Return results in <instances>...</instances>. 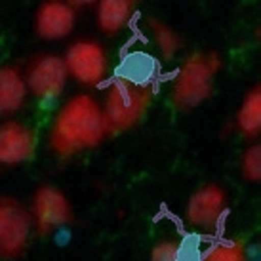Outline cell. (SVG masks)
<instances>
[{"label": "cell", "mask_w": 261, "mask_h": 261, "mask_svg": "<svg viewBox=\"0 0 261 261\" xmlns=\"http://www.w3.org/2000/svg\"><path fill=\"white\" fill-rule=\"evenodd\" d=\"M143 31H145L147 38L156 48L160 58L164 61H175L179 58V54L185 48V38L181 37L179 31H175L170 23L162 21L160 17L149 15L143 19Z\"/></svg>", "instance_id": "5bb4252c"}, {"label": "cell", "mask_w": 261, "mask_h": 261, "mask_svg": "<svg viewBox=\"0 0 261 261\" xmlns=\"http://www.w3.org/2000/svg\"><path fill=\"white\" fill-rule=\"evenodd\" d=\"M232 130L239 134L246 143H254L261 136V84L255 82L254 86L248 90L240 107L237 109L234 120H232Z\"/></svg>", "instance_id": "4fadbf2b"}, {"label": "cell", "mask_w": 261, "mask_h": 261, "mask_svg": "<svg viewBox=\"0 0 261 261\" xmlns=\"http://www.w3.org/2000/svg\"><path fill=\"white\" fill-rule=\"evenodd\" d=\"M23 76L29 95L40 103L58 101L69 82L65 59L54 51H38L29 58Z\"/></svg>", "instance_id": "ba28073f"}, {"label": "cell", "mask_w": 261, "mask_h": 261, "mask_svg": "<svg viewBox=\"0 0 261 261\" xmlns=\"http://www.w3.org/2000/svg\"><path fill=\"white\" fill-rule=\"evenodd\" d=\"M138 12V2L134 0H101L95 2V27L103 37L115 38L128 29Z\"/></svg>", "instance_id": "8fae6325"}, {"label": "cell", "mask_w": 261, "mask_h": 261, "mask_svg": "<svg viewBox=\"0 0 261 261\" xmlns=\"http://www.w3.org/2000/svg\"><path fill=\"white\" fill-rule=\"evenodd\" d=\"M29 99L21 67L8 63L0 65V118H10L23 111Z\"/></svg>", "instance_id": "7c38bea8"}, {"label": "cell", "mask_w": 261, "mask_h": 261, "mask_svg": "<svg viewBox=\"0 0 261 261\" xmlns=\"http://www.w3.org/2000/svg\"><path fill=\"white\" fill-rule=\"evenodd\" d=\"M29 212L38 239H50L56 229L73 225L76 219L71 198L54 183H40L35 189Z\"/></svg>", "instance_id": "52a82bcc"}, {"label": "cell", "mask_w": 261, "mask_h": 261, "mask_svg": "<svg viewBox=\"0 0 261 261\" xmlns=\"http://www.w3.org/2000/svg\"><path fill=\"white\" fill-rule=\"evenodd\" d=\"M200 261H248L246 244L234 239L218 240L200 255Z\"/></svg>", "instance_id": "9a60e30c"}, {"label": "cell", "mask_w": 261, "mask_h": 261, "mask_svg": "<svg viewBox=\"0 0 261 261\" xmlns=\"http://www.w3.org/2000/svg\"><path fill=\"white\" fill-rule=\"evenodd\" d=\"M73 229H71V225H65V227H59L54 231L50 239L54 240V244L58 248H67L71 246V242H73Z\"/></svg>", "instance_id": "ac0fdd59"}, {"label": "cell", "mask_w": 261, "mask_h": 261, "mask_svg": "<svg viewBox=\"0 0 261 261\" xmlns=\"http://www.w3.org/2000/svg\"><path fill=\"white\" fill-rule=\"evenodd\" d=\"M79 14L71 2L46 0L40 2L33 15V31L44 42H59L73 35Z\"/></svg>", "instance_id": "9c48e42d"}, {"label": "cell", "mask_w": 261, "mask_h": 261, "mask_svg": "<svg viewBox=\"0 0 261 261\" xmlns=\"http://www.w3.org/2000/svg\"><path fill=\"white\" fill-rule=\"evenodd\" d=\"M229 193L223 185L216 181L204 183L189 196L183 221L191 231L198 234H216L229 212Z\"/></svg>", "instance_id": "8992f818"}, {"label": "cell", "mask_w": 261, "mask_h": 261, "mask_svg": "<svg viewBox=\"0 0 261 261\" xmlns=\"http://www.w3.org/2000/svg\"><path fill=\"white\" fill-rule=\"evenodd\" d=\"M109 136L101 101L88 92L74 94L59 107L48 132V147L61 160L94 151Z\"/></svg>", "instance_id": "6da1fadb"}, {"label": "cell", "mask_w": 261, "mask_h": 261, "mask_svg": "<svg viewBox=\"0 0 261 261\" xmlns=\"http://www.w3.org/2000/svg\"><path fill=\"white\" fill-rule=\"evenodd\" d=\"M183 244L177 239H160L149 252V261H181Z\"/></svg>", "instance_id": "e0dca14e"}, {"label": "cell", "mask_w": 261, "mask_h": 261, "mask_svg": "<svg viewBox=\"0 0 261 261\" xmlns=\"http://www.w3.org/2000/svg\"><path fill=\"white\" fill-rule=\"evenodd\" d=\"M154 99V84L126 74L113 79L105 88L101 109L109 136L138 128Z\"/></svg>", "instance_id": "3957f363"}, {"label": "cell", "mask_w": 261, "mask_h": 261, "mask_svg": "<svg viewBox=\"0 0 261 261\" xmlns=\"http://www.w3.org/2000/svg\"><path fill=\"white\" fill-rule=\"evenodd\" d=\"M69 79L84 88L103 86L111 74V56L97 38L80 37L67 46L63 54Z\"/></svg>", "instance_id": "277c9868"}, {"label": "cell", "mask_w": 261, "mask_h": 261, "mask_svg": "<svg viewBox=\"0 0 261 261\" xmlns=\"http://www.w3.org/2000/svg\"><path fill=\"white\" fill-rule=\"evenodd\" d=\"M35 237L29 206L17 196L0 195V261L23 257Z\"/></svg>", "instance_id": "5b68a950"}, {"label": "cell", "mask_w": 261, "mask_h": 261, "mask_svg": "<svg viewBox=\"0 0 261 261\" xmlns=\"http://www.w3.org/2000/svg\"><path fill=\"white\" fill-rule=\"evenodd\" d=\"M223 56L216 50H195L181 59L170 86L175 111L193 113L214 94V82L223 69Z\"/></svg>", "instance_id": "7a4b0ae2"}, {"label": "cell", "mask_w": 261, "mask_h": 261, "mask_svg": "<svg viewBox=\"0 0 261 261\" xmlns=\"http://www.w3.org/2000/svg\"><path fill=\"white\" fill-rule=\"evenodd\" d=\"M37 134L21 120L0 122V166H19L35 156Z\"/></svg>", "instance_id": "30bf717a"}, {"label": "cell", "mask_w": 261, "mask_h": 261, "mask_svg": "<svg viewBox=\"0 0 261 261\" xmlns=\"http://www.w3.org/2000/svg\"><path fill=\"white\" fill-rule=\"evenodd\" d=\"M240 177L250 185H257L261 183V143L254 141L248 143L246 149L240 154L239 162Z\"/></svg>", "instance_id": "2e32d148"}, {"label": "cell", "mask_w": 261, "mask_h": 261, "mask_svg": "<svg viewBox=\"0 0 261 261\" xmlns=\"http://www.w3.org/2000/svg\"><path fill=\"white\" fill-rule=\"evenodd\" d=\"M71 6H73L74 10H76V14H79V12H82V10H90V8L94 10V8H95V2H88V0H80V2H71Z\"/></svg>", "instance_id": "d6986e66"}]
</instances>
